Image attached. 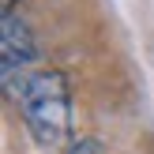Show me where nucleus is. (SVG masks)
<instances>
[{
  "mask_svg": "<svg viewBox=\"0 0 154 154\" xmlns=\"http://www.w3.org/2000/svg\"><path fill=\"white\" fill-rule=\"evenodd\" d=\"M4 87L38 147L53 150L64 143H75L72 139V87H68L64 72H57V68L19 72L15 79H4Z\"/></svg>",
  "mask_w": 154,
  "mask_h": 154,
  "instance_id": "obj_1",
  "label": "nucleus"
},
{
  "mask_svg": "<svg viewBox=\"0 0 154 154\" xmlns=\"http://www.w3.org/2000/svg\"><path fill=\"white\" fill-rule=\"evenodd\" d=\"M0 57H4V79H15L19 72H26L30 64L38 60V42L34 30L23 15L4 11V23H0Z\"/></svg>",
  "mask_w": 154,
  "mask_h": 154,
  "instance_id": "obj_2",
  "label": "nucleus"
},
{
  "mask_svg": "<svg viewBox=\"0 0 154 154\" xmlns=\"http://www.w3.org/2000/svg\"><path fill=\"white\" fill-rule=\"evenodd\" d=\"M68 154H105V150H102V143H98V139H90V135H83V139L68 143Z\"/></svg>",
  "mask_w": 154,
  "mask_h": 154,
  "instance_id": "obj_3",
  "label": "nucleus"
},
{
  "mask_svg": "<svg viewBox=\"0 0 154 154\" xmlns=\"http://www.w3.org/2000/svg\"><path fill=\"white\" fill-rule=\"evenodd\" d=\"M15 4H19V0H0V8H4V11H11Z\"/></svg>",
  "mask_w": 154,
  "mask_h": 154,
  "instance_id": "obj_4",
  "label": "nucleus"
}]
</instances>
